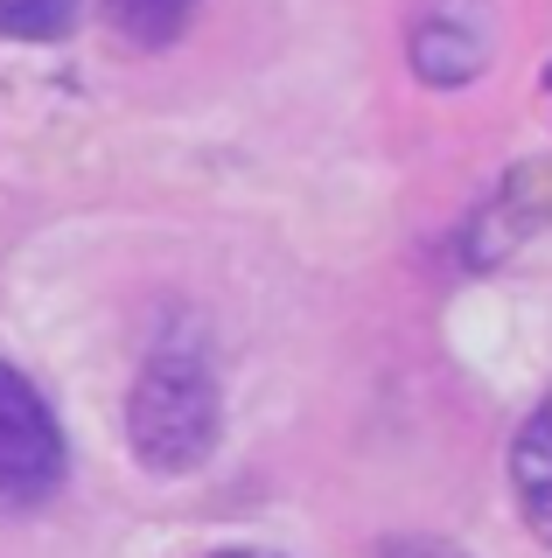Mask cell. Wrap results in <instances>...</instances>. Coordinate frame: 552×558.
Returning a JSON list of instances; mask_svg holds the SVG:
<instances>
[{"label": "cell", "mask_w": 552, "mask_h": 558, "mask_svg": "<svg viewBox=\"0 0 552 558\" xmlns=\"http://www.w3.org/2000/svg\"><path fill=\"white\" fill-rule=\"evenodd\" d=\"M133 453L161 475H189L196 461H211L217 447V384L211 363L196 349H161L141 377H133V405H127Z\"/></svg>", "instance_id": "obj_1"}, {"label": "cell", "mask_w": 552, "mask_h": 558, "mask_svg": "<svg viewBox=\"0 0 552 558\" xmlns=\"http://www.w3.org/2000/svg\"><path fill=\"white\" fill-rule=\"evenodd\" d=\"M63 426L14 363H0V510H36L63 488Z\"/></svg>", "instance_id": "obj_2"}, {"label": "cell", "mask_w": 552, "mask_h": 558, "mask_svg": "<svg viewBox=\"0 0 552 558\" xmlns=\"http://www.w3.org/2000/svg\"><path fill=\"white\" fill-rule=\"evenodd\" d=\"M490 43H496V22H490V0H420L412 8V28H406V49H412V70L441 92H461L490 70Z\"/></svg>", "instance_id": "obj_3"}, {"label": "cell", "mask_w": 552, "mask_h": 558, "mask_svg": "<svg viewBox=\"0 0 552 558\" xmlns=\"http://www.w3.org/2000/svg\"><path fill=\"white\" fill-rule=\"evenodd\" d=\"M511 488H517V517H525V531L539 537V545H552V398L517 426Z\"/></svg>", "instance_id": "obj_4"}, {"label": "cell", "mask_w": 552, "mask_h": 558, "mask_svg": "<svg viewBox=\"0 0 552 558\" xmlns=\"http://www.w3.org/2000/svg\"><path fill=\"white\" fill-rule=\"evenodd\" d=\"M189 14H196V0H106V22L133 49H168L189 28Z\"/></svg>", "instance_id": "obj_5"}, {"label": "cell", "mask_w": 552, "mask_h": 558, "mask_svg": "<svg viewBox=\"0 0 552 558\" xmlns=\"http://www.w3.org/2000/svg\"><path fill=\"white\" fill-rule=\"evenodd\" d=\"M77 22V0H0V35H22V43H57Z\"/></svg>", "instance_id": "obj_6"}, {"label": "cell", "mask_w": 552, "mask_h": 558, "mask_svg": "<svg viewBox=\"0 0 552 558\" xmlns=\"http://www.w3.org/2000/svg\"><path fill=\"white\" fill-rule=\"evenodd\" d=\"M377 558H469V551L441 545V537H392V545H377Z\"/></svg>", "instance_id": "obj_7"}, {"label": "cell", "mask_w": 552, "mask_h": 558, "mask_svg": "<svg viewBox=\"0 0 552 558\" xmlns=\"http://www.w3.org/2000/svg\"><path fill=\"white\" fill-rule=\"evenodd\" d=\"M217 558H273V551H217Z\"/></svg>", "instance_id": "obj_8"}]
</instances>
